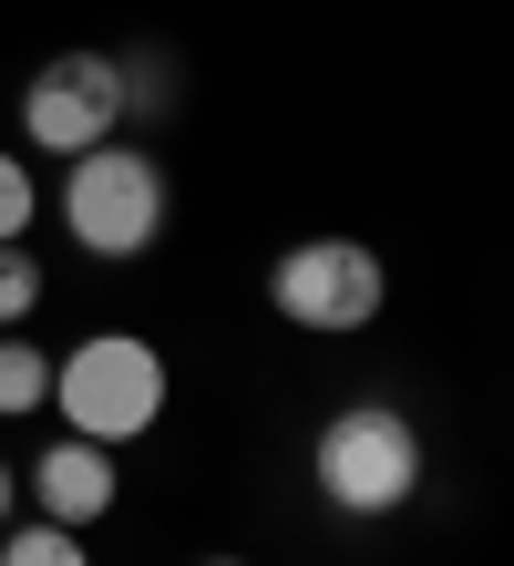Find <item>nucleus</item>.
Segmentation results:
<instances>
[{"label": "nucleus", "instance_id": "obj_1", "mask_svg": "<svg viewBox=\"0 0 514 566\" xmlns=\"http://www.w3.org/2000/svg\"><path fill=\"white\" fill-rule=\"evenodd\" d=\"M52 412H62V432H83L103 453L145 443L165 422V350L134 340V329H93L52 360Z\"/></svg>", "mask_w": 514, "mask_h": 566}, {"label": "nucleus", "instance_id": "obj_2", "mask_svg": "<svg viewBox=\"0 0 514 566\" xmlns=\"http://www.w3.org/2000/svg\"><path fill=\"white\" fill-rule=\"evenodd\" d=\"M308 474H319V494L339 515H401L411 494H422V432H411V412L401 402H339L329 422H319V443H308Z\"/></svg>", "mask_w": 514, "mask_h": 566}, {"label": "nucleus", "instance_id": "obj_3", "mask_svg": "<svg viewBox=\"0 0 514 566\" xmlns=\"http://www.w3.org/2000/svg\"><path fill=\"white\" fill-rule=\"evenodd\" d=\"M62 238L83 258H145L165 238V165L124 135L83 145L73 176H62Z\"/></svg>", "mask_w": 514, "mask_h": 566}, {"label": "nucleus", "instance_id": "obj_4", "mask_svg": "<svg viewBox=\"0 0 514 566\" xmlns=\"http://www.w3.org/2000/svg\"><path fill=\"white\" fill-rule=\"evenodd\" d=\"M381 298H391V269L360 238H298L279 269H268V310H279L289 329H319V340L370 329V319H381Z\"/></svg>", "mask_w": 514, "mask_h": 566}, {"label": "nucleus", "instance_id": "obj_5", "mask_svg": "<svg viewBox=\"0 0 514 566\" xmlns=\"http://www.w3.org/2000/svg\"><path fill=\"white\" fill-rule=\"evenodd\" d=\"M21 135L73 165L83 145L124 135V62L114 52H52L42 73L21 83Z\"/></svg>", "mask_w": 514, "mask_h": 566}, {"label": "nucleus", "instance_id": "obj_6", "mask_svg": "<svg viewBox=\"0 0 514 566\" xmlns=\"http://www.w3.org/2000/svg\"><path fill=\"white\" fill-rule=\"evenodd\" d=\"M21 494L42 505V525H73V536H83V525L114 515V494H124V484H114V453H103V443L62 432V443H42V463L21 474Z\"/></svg>", "mask_w": 514, "mask_h": 566}, {"label": "nucleus", "instance_id": "obj_7", "mask_svg": "<svg viewBox=\"0 0 514 566\" xmlns=\"http://www.w3.org/2000/svg\"><path fill=\"white\" fill-rule=\"evenodd\" d=\"M52 402V350L31 329H0V422H31Z\"/></svg>", "mask_w": 514, "mask_h": 566}, {"label": "nucleus", "instance_id": "obj_8", "mask_svg": "<svg viewBox=\"0 0 514 566\" xmlns=\"http://www.w3.org/2000/svg\"><path fill=\"white\" fill-rule=\"evenodd\" d=\"M0 566H93V556H83L73 525H42V515H31V525H0Z\"/></svg>", "mask_w": 514, "mask_h": 566}, {"label": "nucleus", "instance_id": "obj_9", "mask_svg": "<svg viewBox=\"0 0 514 566\" xmlns=\"http://www.w3.org/2000/svg\"><path fill=\"white\" fill-rule=\"evenodd\" d=\"M31 319H42V258L11 238L0 248V329H31Z\"/></svg>", "mask_w": 514, "mask_h": 566}, {"label": "nucleus", "instance_id": "obj_10", "mask_svg": "<svg viewBox=\"0 0 514 566\" xmlns=\"http://www.w3.org/2000/svg\"><path fill=\"white\" fill-rule=\"evenodd\" d=\"M31 217H42V186H31V165H21V155H0V248H11Z\"/></svg>", "mask_w": 514, "mask_h": 566}, {"label": "nucleus", "instance_id": "obj_11", "mask_svg": "<svg viewBox=\"0 0 514 566\" xmlns=\"http://www.w3.org/2000/svg\"><path fill=\"white\" fill-rule=\"evenodd\" d=\"M11 505H21V463H0V525H11Z\"/></svg>", "mask_w": 514, "mask_h": 566}, {"label": "nucleus", "instance_id": "obj_12", "mask_svg": "<svg viewBox=\"0 0 514 566\" xmlns=\"http://www.w3.org/2000/svg\"><path fill=\"white\" fill-rule=\"evenodd\" d=\"M206 566H248V556H206Z\"/></svg>", "mask_w": 514, "mask_h": 566}]
</instances>
